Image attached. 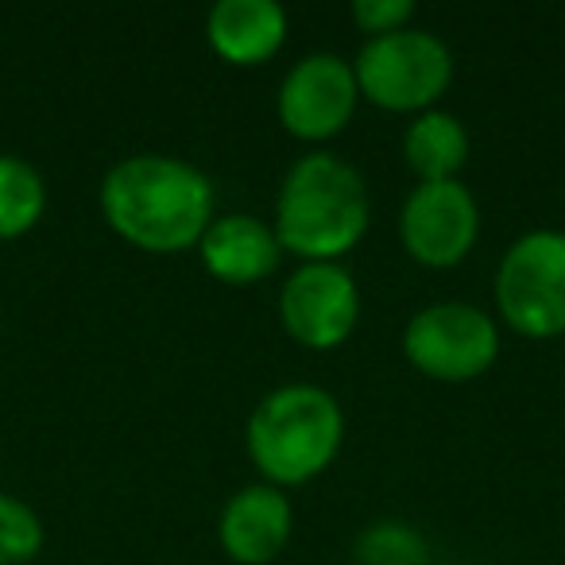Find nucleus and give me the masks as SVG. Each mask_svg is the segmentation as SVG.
Segmentation results:
<instances>
[{
    "label": "nucleus",
    "mask_w": 565,
    "mask_h": 565,
    "mask_svg": "<svg viewBox=\"0 0 565 565\" xmlns=\"http://www.w3.org/2000/svg\"><path fill=\"white\" fill-rule=\"evenodd\" d=\"M102 213L113 233L143 252H186L213 221V182L174 156H128L102 182Z\"/></svg>",
    "instance_id": "nucleus-1"
},
{
    "label": "nucleus",
    "mask_w": 565,
    "mask_h": 565,
    "mask_svg": "<svg viewBox=\"0 0 565 565\" xmlns=\"http://www.w3.org/2000/svg\"><path fill=\"white\" fill-rule=\"evenodd\" d=\"M369 221V182L333 151L302 156L282 179L275 202V236L282 252H295L307 264H338L361 244Z\"/></svg>",
    "instance_id": "nucleus-2"
},
{
    "label": "nucleus",
    "mask_w": 565,
    "mask_h": 565,
    "mask_svg": "<svg viewBox=\"0 0 565 565\" xmlns=\"http://www.w3.org/2000/svg\"><path fill=\"white\" fill-rule=\"evenodd\" d=\"M248 457L267 484L291 488L322 477L341 454L345 415L318 384H282L256 403L248 418Z\"/></svg>",
    "instance_id": "nucleus-3"
},
{
    "label": "nucleus",
    "mask_w": 565,
    "mask_h": 565,
    "mask_svg": "<svg viewBox=\"0 0 565 565\" xmlns=\"http://www.w3.org/2000/svg\"><path fill=\"white\" fill-rule=\"evenodd\" d=\"M353 74L361 97H369L380 109L426 113L454 82V55L434 32L399 28V32L364 43Z\"/></svg>",
    "instance_id": "nucleus-4"
},
{
    "label": "nucleus",
    "mask_w": 565,
    "mask_h": 565,
    "mask_svg": "<svg viewBox=\"0 0 565 565\" xmlns=\"http://www.w3.org/2000/svg\"><path fill=\"white\" fill-rule=\"evenodd\" d=\"M495 307L515 333L546 341L565 333V233H523L500 259Z\"/></svg>",
    "instance_id": "nucleus-5"
},
{
    "label": "nucleus",
    "mask_w": 565,
    "mask_h": 565,
    "mask_svg": "<svg viewBox=\"0 0 565 565\" xmlns=\"http://www.w3.org/2000/svg\"><path fill=\"white\" fill-rule=\"evenodd\" d=\"M403 353L423 376L441 384H469L500 356V330L492 315L472 302H430L403 330Z\"/></svg>",
    "instance_id": "nucleus-6"
},
{
    "label": "nucleus",
    "mask_w": 565,
    "mask_h": 565,
    "mask_svg": "<svg viewBox=\"0 0 565 565\" xmlns=\"http://www.w3.org/2000/svg\"><path fill=\"white\" fill-rule=\"evenodd\" d=\"M361 318V291L341 264H302L282 282L279 322L299 345L338 349L349 341Z\"/></svg>",
    "instance_id": "nucleus-7"
},
{
    "label": "nucleus",
    "mask_w": 565,
    "mask_h": 565,
    "mask_svg": "<svg viewBox=\"0 0 565 565\" xmlns=\"http://www.w3.org/2000/svg\"><path fill=\"white\" fill-rule=\"evenodd\" d=\"M480 233L477 198L461 179L418 182L399 213L403 248L426 267H454L472 252Z\"/></svg>",
    "instance_id": "nucleus-8"
},
{
    "label": "nucleus",
    "mask_w": 565,
    "mask_h": 565,
    "mask_svg": "<svg viewBox=\"0 0 565 565\" xmlns=\"http://www.w3.org/2000/svg\"><path fill=\"white\" fill-rule=\"evenodd\" d=\"M356 74L333 51H315L287 71L279 86V120L299 140H330L349 125L356 109Z\"/></svg>",
    "instance_id": "nucleus-9"
},
{
    "label": "nucleus",
    "mask_w": 565,
    "mask_h": 565,
    "mask_svg": "<svg viewBox=\"0 0 565 565\" xmlns=\"http://www.w3.org/2000/svg\"><path fill=\"white\" fill-rule=\"evenodd\" d=\"M295 526L291 500L275 484H248L221 508L217 539L236 565H271L287 550Z\"/></svg>",
    "instance_id": "nucleus-10"
},
{
    "label": "nucleus",
    "mask_w": 565,
    "mask_h": 565,
    "mask_svg": "<svg viewBox=\"0 0 565 565\" xmlns=\"http://www.w3.org/2000/svg\"><path fill=\"white\" fill-rule=\"evenodd\" d=\"M198 252H202L205 271L221 282H233V287L267 279L282 259L275 225H264V221L248 217V213L213 217L202 241H198Z\"/></svg>",
    "instance_id": "nucleus-11"
},
{
    "label": "nucleus",
    "mask_w": 565,
    "mask_h": 565,
    "mask_svg": "<svg viewBox=\"0 0 565 565\" xmlns=\"http://www.w3.org/2000/svg\"><path fill=\"white\" fill-rule=\"evenodd\" d=\"M205 40L225 63H267L287 40V12L275 0H217L205 17Z\"/></svg>",
    "instance_id": "nucleus-12"
},
{
    "label": "nucleus",
    "mask_w": 565,
    "mask_h": 565,
    "mask_svg": "<svg viewBox=\"0 0 565 565\" xmlns=\"http://www.w3.org/2000/svg\"><path fill=\"white\" fill-rule=\"evenodd\" d=\"M403 159L418 174V182L457 179L469 163V132L446 109H426L403 136Z\"/></svg>",
    "instance_id": "nucleus-13"
},
{
    "label": "nucleus",
    "mask_w": 565,
    "mask_h": 565,
    "mask_svg": "<svg viewBox=\"0 0 565 565\" xmlns=\"http://www.w3.org/2000/svg\"><path fill=\"white\" fill-rule=\"evenodd\" d=\"M47 210L43 174L28 159L0 156V241H17L32 233Z\"/></svg>",
    "instance_id": "nucleus-14"
},
{
    "label": "nucleus",
    "mask_w": 565,
    "mask_h": 565,
    "mask_svg": "<svg viewBox=\"0 0 565 565\" xmlns=\"http://www.w3.org/2000/svg\"><path fill=\"white\" fill-rule=\"evenodd\" d=\"M356 565H426L430 562V550L426 539L407 523H395V519H380L361 531L353 546Z\"/></svg>",
    "instance_id": "nucleus-15"
},
{
    "label": "nucleus",
    "mask_w": 565,
    "mask_h": 565,
    "mask_svg": "<svg viewBox=\"0 0 565 565\" xmlns=\"http://www.w3.org/2000/svg\"><path fill=\"white\" fill-rule=\"evenodd\" d=\"M43 519L17 495L0 492V565H28L43 550Z\"/></svg>",
    "instance_id": "nucleus-16"
},
{
    "label": "nucleus",
    "mask_w": 565,
    "mask_h": 565,
    "mask_svg": "<svg viewBox=\"0 0 565 565\" xmlns=\"http://www.w3.org/2000/svg\"><path fill=\"white\" fill-rule=\"evenodd\" d=\"M411 17H415V4H411V0H356L353 4L356 28L369 32V40L399 32V28L411 24Z\"/></svg>",
    "instance_id": "nucleus-17"
}]
</instances>
